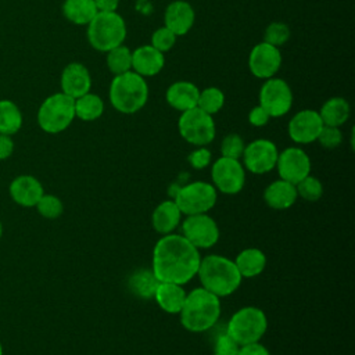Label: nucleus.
Masks as SVG:
<instances>
[{
    "instance_id": "412c9836",
    "label": "nucleus",
    "mask_w": 355,
    "mask_h": 355,
    "mask_svg": "<svg viewBox=\"0 0 355 355\" xmlns=\"http://www.w3.org/2000/svg\"><path fill=\"white\" fill-rule=\"evenodd\" d=\"M200 89L189 80H178L169 85L165 93L166 103L176 111H187L197 107Z\"/></svg>"
},
{
    "instance_id": "f8f14e48",
    "label": "nucleus",
    "mask_w": 355,
    "mask_h": 355,
    "mask_svg": "<svg viewBox=\"0 0 355 355\" xmlns=\"http://www.w3.org/2000/svg\"><path fill=\"white\" fill-rule=\"evenodd\" d=\"M182 236L197 250L211 248L219 240V227L208 214L187 215L182 222Z\"/></svg>"
},
{
    "instance_id": "e433bc0d",
    "label": "nucleus",
    "mask_w": 355,
    "mask_h": 355,
    "mask_svg": "<svg viewBox=\"0 0 355 355\" xmlns=\"http://www.w3.org/2000/svg\"><path fill=\"white\" fill-rule=\"evenodd\" d=\"M176 35L171 31V29H168L165 25L164 26H161V28H158V29H155L154 32H153V35H151V39H150V44L154 47V49H157L158 51H161V53H166V51H169L173 46H175V43H176Z\"/></svg>"
},
{
    "instance_id": "7c9ffc66",
    "label": "nucleus",
    "mask_w": 355,
    "mask_h": 355,
    "mask_svg": "<svg viewBox=\"0 0 355 355\" xmlns=\"http://www.w3.org/2000/svg\"><path fill=\"white\" fill-rule=\"evenodd\" d=\"M108 71L115 76L132 71V50L123 44L107 51L105 57Z\"/></svg>"
},
{
    "instance_id": "c85d7f7f",
    "label": "nucleus",
    "mask_w": 355,
    "mask_h": 355,
    "mask_svg": "<svg viewBox=\"0 0 355 355\" xmlns=\"http://www.w3.org/2000/svg\"><path fill=\"white\" fill-rule=\"evenodd\" d=\"M158 283L159 282L157 280V277L154 276L151 269L150 270L148 269L136 270L135 273L130 275L129 282H128L130 291L143 300L154 298V293L157 290Z\"/></svg>"
},
{
    "instance_id": "f3484780",
    "label": "nucleus",
    "mask_w": 355,
    "mask_h": 355,
    "mask_svg": "<svg viewBox=\"0 0 355 355\" xmlns=\"http://www.w3.org/2000/svg\"><path fill=\"white\" fill-rule=\"evenodd\" d=\"M196 21L193 6L186 0L171 1L164 12V24L176 36H184L190 32Z\"/></svg>"
},
{
    "instance_id": "473e14b6",
    "label": "nucleus",
    "mask_w": 355,
    "mask_h": 355,
    "mask_svg": "<svg viewBox=\"0 0 355 355\" xmlns=\"http://www.w3.org/2000/svg\"><path fill=\"white\" fill-rule=\"evenodd\" d=\"M295 190H297V196L304 198L305 201L313 202L322 198L323 196V184L322 182L315 178V176H305L302 180H300L295 184Z\"/></svg>"
},
{
    "instance_id": "4468645a",
    "label": "nucleus",
    "mask_w": 355,
    "mask_h": 355,
    "mask_svg": "<svg viewBox=\"0 0 355 355\" xmlns=\"http://www.w3.org/2000/svg\"><path fill=\"white\" fill-rule=\"evenodd\" d=\"M282 67V53L279 47H275L266 42L255 44L248 54L250 72L258 79L273 78Z\"/></svg>"
},
{
    "instance_id": "6ab92c4d",
    "label": "nucleus",
    "mask_w": 355,
    "mask_h": 355,
    "mask_svg": "<svg viewBox=\"0 0 355 355\" xmlns=\"http://www.w3.org/2000/svg\"><path fill=\"white\" fill-rule=\"evenodd\" d=\"M165 65V54L151 44L139 46L132 51V71L143 78L158 75Z\"/></svg>"
},
{
    "instance_id": "6e6552de",
    "label": "nucleus",
    "mask_w": 355,
    "mask_h": 355,
    "mask_svg": "<svg viewBox=\"0 0 355 355\" xmlns=\"http://www.w3.org/2000/svg\"><path fill=\"white\" fill-rule=\"evenodd\" d=\"M218 200V191L214 184L197 180L178 189L173 196V201L180 209L182 215H196L207 214L212 209Z\"/></svg>"
},
{
    "instance_id": "1a4fd4ad",
    "label": "nucleus",
    "mask_w": 355,
    "mask_h": 355,
    "mask_svg": "<svg viewBox=\"0 0 355 355\" xmlns=\"http://www.w3.org/2000/svg\"><path fill=\"white\" fill-rule=\"evenodd\" d=\"M178 130L180 136L196 147L208 146L214 141L216 126L212 115L204 112L198 107L183 111L178 121Z\"/></svg>"
},
{
    "instance_id": "bb28decb",
    "label": "nucleus",
    "mask_w": 355,
    "mask_h": 355,
    "mask_svg": "<svg viewBox=\"0 0 355 355\" xmlns=\"http://www.w3.org/2000/svg\"><path fill=\"white\" fill-rule=\"evenodd\" d=\"M98 12L93 0H64L62 14L75 25H87Z\"/></svg>"
},
{
    "instance_id": "0eeeda50",
    "label": "nucleus",
    "mask_w": 355,
    "mask_h": 355,
    "mask_svg": "<svg viewBox=\"0 0 355 355\" xmlns=\"http://www.w3.org/2000/svg\"><path fill=\"white\" fill-rule=\"evenodd\" d=\"M75 119V100L65 93L49 96L37 111L39 126L51 135L65 130Z\"/></svg>"
},
{
    "instance_id": "79ce46f5",
    "label": "nucleus",
    "mask_w": 355,
    "mask_h": 355,
    "mask_svg": "<svg viewBox=\"0 0 355 355\" xmlns=\"http://www.w3.org/2000/svg\"><path fill=\"white\" fill-rule=\"evenodd\" d=\"M239 355H270V352L263 344L257 341V343H250V344L240 345Z\"/></svg>"
},
{
    "instance_id": "a878e982",
    "label": "nucleus",
    "mask_w": 355,
    "mask_h": 355,
    "mask_svg": "<svg viewBox=\"0 0 355 355\" xmlns=\"http://www.w3.org/2000/svg\"><path fill=\"white\" fill-rule=\"evenodd\" d=\"M318 112L322 118L323 125L340 128L348 121L351 107L344 97H330L322 104Z\"/></svg>"
},
{
    "instance_id": "ddd939ff",
    "label": "nucleus",
    "mask_w": 355,
    "mask_h": 355,
    "mask_svg": "<svg viewBox=\"0 0 355 355\" xmlns=\"http://www.w3.org/2000/svg\"><path fill=\"white\" fill-rule=\"evenodd\" d=\"M277 155V146L272 140L257 139L245 144L241 164L248 172L255 175H263L276 168Z\"/></svg>"
},
{
    "instance_id": "4be33fe9",
    "label": "nucleus",
    "mask_w": 355,
    "mask_h": 355,
    "mask_svg": "<svg viewBox=\"0 0 355 355\" xmlns=\"http://www.w3.org/2000/svg\"><path fill=\"white\" fill-rule=\"evenodd\" d=\"M297 198L298 196L295 184L283 179L272 182L263 191V200L266 205L277 211L288 209L295 204Z\"/></svg>"
},
{
    "instance_id": "c03bdc74",
    "label": "nucleus",
    "mask_w": 355,
    "mask_h": 355,
    "mask_svg": "<svg viewBox=\"0 0 355 355\" xmlns=\"http://www.w3.org/2000/svg\"><path fill=\"white\" fill-rule=\"evenodd\" d=\"M98 11H116L119 0H93Z\"/></svg>"
},
{
    "instance_id": "dca6fc26",
    "label": "nucleus",
    "mask_w": 355,
    "mask_h": 355,
    "mask_svg": "<svg viewBox=\"0 0 355 355\" xmlns=\"http://www.w3.org/2000/svg\"><path fill=\"white\" fill-rule=\"evenodd\" d=\"M323 128L322 118L315 110H301L288 121L287 132L290 139L297 144H309L316 141Z\"/></svg>"
},
{
    "instance_id": "423d86ee",
    "label": "nucleus",
    "mask_w": 355,
    "mask_h": 355,
    "mask_svg": "<svg viewBox=\"0 0 355 355\" xmlns=\"http://www.w3.org/2000/svg\"><path fill=\"white\" fill-rule=\"evenodd\" d=\"M268 329L265 312L257 306H244L236 311L227 322L226 333L239 344L259 341Z\"/></svg>"
},
{
    "instance_id": "9d476101",
    "label": "nucleus",
    "mask_w": 355,
    "mask_h": 355,
    "mask_svg": "<svg viewBox=\"0 0 355 355\" xmlns=\"http://www.w3.org/2000/svg\"><path fill=\"white\" fill-rule=\"evenodd\" d=\"M293 92L290 85L282 78L265 79L259 89V105L270 118L286 115L293 107Z\"/></svg>"
},
{
    "instance_id": "2eb2a0df",
    "label": "nucleus",
    "mask_w": 355,
    "mask_h": 355,
    "mask_svg": "<svg viewBox=\"0 0 355 355\" xmlns=\"http://www.w3.org/2000/svg\"><path fill=\"white\" fill-rule=\"evenodd\" d=\"M311 158L300 147H287L277 155L276 168L280 179L297 184L311 175Z\"/></svg>"
},
{
    "instance_id": "39448f33",
    "label": "nucleus",
    "mask_w": 355,
    "mask_h": 355,
    "mask_svg": "<svg viewBox=\"0 0 355 355\" xmlns=\"http://www.w3.org/2000/svg\"><path fill=\"white\" fill-rule=\"evenodd\" d=\"M86 26L89 44L103 53L123 44L128 33L126 22L116 11H98Z\"/></svg>"
},
{
    "instance_id": "4c0bfd02",
    "label": "nucleus",
    "mask_w": 355,
    "mask_h": 355,
    "mask_svg": "<svg viewBox=\"0 0 355 355\" xmlns=\"http://www.w3.org/2000/svg\"><path fill=\"white\" fill-rule=\"evenodd\" d=\"M316 141L324 148H336L343 143V132L337 126L323 125Z\"/></svg>"
},
{
    "instance_id": "c756f323",
    "label": "nucleus",
    "mask_w": 355,
    "mask_h": 355,
    "mask_svg": "<svg viewBox=\"0 0 355 355\" xmlns=\"http://www.w3.org/2000/svg\"><path fill=\"white\" fill-rule=\"evenodd\" d=\"M22 126V114L10 100H0V133L14 135Z\"/></svg>"
},
{
    "instance_id": "aec40b11",
    "label": "nucleus",
    "mask_w": 355,
    "mask_h": 355,
    "mask_svg": "<svg viewBox=\"0 0 355 355\" xmlns=\"http://www.w3.org/2000/svg\"><path fill=\"white\" fill-rule=\"evenodd\" d=\"M43 194L42 183L31 175H21L10 184V196L21 207H35Z\"/></svg>"
},
{
    "instance_id": "cd10ccee",
    "label": "nucleus",
    "mask_w": 355,
    "mask_h": 355,
    "mask_svg": "<svg viewBox=\"0 0 355 355\" xmlns=\"http://www.w3.org/2000/svg\"><path fill=\"white\" fill-rule=\"evenodd\" d=\"M104 112V101L100 96L94 93H86L75 98V118L85 122H92L98 119Z\"/></svg>"
},
{
    "instance_id": "9b49d317",
    "label": "nucleus",
    "mask_w": 355,
    "mask_h": 355,
    "mask_svg": "<svg viewBox=\"0 0 355 355\" xmlns=\"http://www.w3.org/2000/svg\"><path fill=\"white\" fill-rule=\"evenodd\" d=\"M211 179L216 191L237 194L245 184V169L240 159L219 157L211 168Z\"/></svg>"
},
{
    "instance_id": "ea45409f",
    "label": "nucleus",
    "mask_w": 355,
    "mask_h": 355,
    "mask_svg": "<svg viewBox=\"0 0 355 355\" xmlns=\"http://www.w3.org/2000/svg\"><path fill=\"white\" fill-rule=\"evenodd\" d=\"M211 158H212V154L207 148V146H201V147H197L196 150H193L189 154L187 161L191 165V168H194V169H204V168H207L211 164Z\"/></svg>"
},
{
    "instance_id": "49530a36",
    "label": "nucleus",
    "mask_w": 355,
    "mask_h": 355,
    "mask_svg": "<svg viewBox=\"0 0 355 355\" xmlns=\"http://www.w3.org/2000/svg\"><path fill=\"white\" fill-rule=\"evenodd\" d=\"M0 355H3V347H1V343H0Z\"/></svg>"
},
{
    "instance_id": "5701e85b",
    "label": "nucleus",
    "mask_w": 355,
    "mask_h": 355,
    "mask_svg": "<svg viewBox=\"0 0 355 355\" xmlns=\"http://www.w3.org/2000/svg\"><path fill=\"white\" fill-rule=\"evenodd\" d=\"M182 212L173 200H165L159 202L151 215V225L159 234H169L179 226Z\"/></svg>"
},
{
    "instance_id": "f257e3e1",
    "label": "nucleus",
    "mask_w": 355,
    "mask_h": 355,
    "mask_svg": "<svg viewBox=\"0 0 355 355\" xmlns=\"http://www.w3.org/2000/svg\"><path fill=\"white\" fill-rule=\"evenodd\" d=\"M200 250L182 234H164L154 245L151 270L159 283L184 286L198 272Z\"/></svg>"
},
{
    "instance_id": "b1692460",
    "label": "nucleus",
    "mask_w": 355,
    "mask_h": 355,
    "mask_svg": "<svg viewBox=\"0 0 355 355\" xmlns=\"http://www.w3.org/2000/svg\"><path fill=\"white\" fill-rule=\"evenodd\" d=\"M187 293L183 286L175 283H158L157 290L154 293V300L158 306L166 312L176 315L180 312Z\"/></svg>"
},
{
    "instance_id": "a18cd8bd",
    "label": "nucleus",
    "mask_w": 355,
    "mask_h": 355,
    "mask_svg": "<svg viewBox=\"0 0 355 355\" xmlns=\"http://www.w3.org/2000/svg\"><path fill=\"white\" fill-rule=\"evenodd\" d=\"M1 234H3V226H1V222H0V237H1Z\"/></svg>"
},
{
    "instance_id": "58836bf2",
    "label": "nucleus",
    "mask_w": 355,
    "mask_h": 355,
    "mask_svg": "<svg viewBox=\"0 0 355 355\" xmlns=\"http://www.w3.org/2000/svg\"><path fill=\"white\" fill-rule=\"evenodd\" d=\"M240 345L225 331L214 343V355H239Z\"/></svg>"
},
{
    "instance_id": "f03ea898",
    "label": "nucleus",
    "mask_w": 355,
    "mask_h": 355,
    "mask_svg": "<svg viewBox=\"0 0 355 355\" xmlns=\"http://www.w3.org/2000/svg\"><path fill=\"white\" fill-rule=\"evenodd\" d=\"M220 298L198 287L191 290L179 312L182 326L191 333H202L215 326L220 316Z\"/></svg>"
},
{
    "instance_id": "72a5a7b5",
    "label": "nucleus",
    "mask_w": 355,
    "mask_h": 355,
    "mask_svg": "<svg viewBox=\"0 0 355 355\" xmlns=\"http://www.w3.org/2000/svg\"><path fill=\"white\" fill-rule=\"evenodd\" d=\"M290 35H291V32H290V28L287 24L275 21L266 26V29L263 32V42H266L275 47H282L288 42Z\"/></svg>"
},
{
    "instance_id": "20e7f679",
    "label": "nucleus",
    "mask_w": 355,
    "mask_h": 355,
    "mask_svg": "<svg viewBox=\"0 0 355 355\" xmlns=\"http://www.w3.org/2000/svg\"><path fill=\"white\" fill-rule=\"evenodd\" d=\"M108 97L111 105L121 114L140 111L148 100V85L146 78L133 71L115 75L110 83Z\"/></svg>"
},
{
    "instance_id": "c9c22d12",
    "label": "nucleus",
    "mask_w": 355,
    "mask_h": 355,
    "mask_svg": "<svg viewBox=\"0 0 355 355\" xmlns=\"http://www.w3.org/2000/svg\"><path fill=\"white\" fill-rule=\"evenodd\" d=\"M244 147H245V144L240 135L229 133L223 137V140L220 143V154H222L220 157L240 159L243 157Z\"/></svg>"
},
{
    "instance_id": "a19ab883",
    "label": "nucleus",
    "mask_w": 355,
    "mask_h": 355,
    "mask_svg": "<svg viewBox=\"0 0 355 355\" xmlns=\"http://www.w3.org/2000/svg\"><path fill=\"white\" fill-rule=\"evenodd\" d=\"M269 119H270V116L259 104L252 107L248 112V122H250V125H252L255 128L265 126L269 122Z\"/></svg>"
},
{
    "instance_id": "7ed1b4c3",
    "label": "nucleus",
    "mask_w": 355,
    "mask_h": 355,
    "mask_svg": "<svg viewBox=\"0 0 355 355\" xmlns=\"http://www.w3.org/2000/svg\"><path fill=\"white\" fill-rule=\"evenodd\" d=\"M197 276L201 282V287L219 298L232 295L243 280L234 262L216 254L201 258Z\"/></svg>"
},
{
    "instance_id": "f704fd0d",
    "label": "nucleus",
    "mask_w": 355,
    "mask_h": 355,
    "mask_svg": "<svg viewBox=\"0 0 355 355\" xmlns=\"http://www.w3.org/2000/svg\"><path fill=\"white\" fill-rule=\"evenodd\" d=\"M35 207L37 208V212L46 219H55L64 211L62 201L54 194H43Z\"/></svg>"
},
{
    "instance_id": "393cba45",
    "label": "nucleus",
    "mask_w": 355,
    "mask_h": 355,
    "mask_svg": "<svg viewBox=\"0 0 355 355\" xmlns=\"http://www.w3.org/2000/svg\"><path fill=\"white\" fill-rule=\"evenodd\" d=\"M241 277L251 279L261 275L266 268V255L259 248H245L240 251L233 261Z\"/></svg>"
},
{
    "instance_id": "37998d69",
    "label": "nucleus",
    "mask_w": 355,
    "mask_h": 355,
    "mask_svg": "<svg viewBox=\"0 0 355 355\" xmlns=\"http://www.w3.org/2000/svg\"><path fill=\"white\" fill-rule=\"evenodd\" d=\"M14 151V141L8 135L0 133V159L8 158Z\"/></svg>"
},
{
    "instance_id": "a211bd4d",
    "label": "nucleus",
    "mask_w": 355,
    "mask_h": 355,
    "mask_svg": "<svg viewBox=\"0 0 355 355\" xmlns=\"http://www.w3.org/2000/svg\"><path fill=\"white\" fill-rule=\"evenodd\" d=\"M92 89V76L89 69L80 62L68 64L61 73V92L73 100L89 93Z\"/></svg>"
},
{
    "instance_id": "2f4dec72",
    "label": "nucleus",
    "mask_w": 355,
    "mask_h": 355,
    "mask_svg": "<svg viewBox=\"0 0 355 355\" xmlns=\"http://www.w3.org/2000/svg\"><path fill=\"white\" fill-rule=\"evenodd\" d=\"M223 104H225V93L219 87L209 86L200 90L197 107L204 112L214 115L222 110Z\"/></svg>"
}]
</instances>
